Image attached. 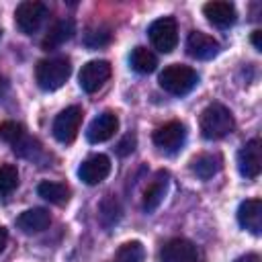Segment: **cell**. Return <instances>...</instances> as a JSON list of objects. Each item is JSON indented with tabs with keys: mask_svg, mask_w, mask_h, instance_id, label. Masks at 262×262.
I'll use <instances>...</instances> for the list:
<instances>
[{
	"mask_svg": "<svg viewBox=\"0 0 262 262\" xmlns=\"http://www.w3.org/2000/svg\"><path fill=\"white\" fill-rule=\"evenodd\" d=\"M190 168H192V172H194L199 178L209 180L211 176H215V174L221 170V158L215 156V154H201V156H196V158L192 160Z\"/></svg>",
	"mask_w": 262,
	"mask_h": 262,
	"instance_id": "ffe728a7",
	"label": "cell"
},
{
	"mask_svg": "<svg viewBox=\"0 0 262 262\" xmlns=\"http://www.w3.org/2000/svg\"><path fill=\"white\" fill-rule=\"evenodd\" d=\"M74 33H76L74 20H72V18H59V20H55V23L47 29V33H45V37H43V41H41V47H43L45 51L57 49V47H61L66 41H70V39L74 37Z\"/></svg>",
	"mask_w": 262,
	"mask_h": 262,
	"instance_id": "9a60e30c",
	"label": "cell"
},
{
	"mask_svg": "<svg viewBox=\"0 0 262 262\" xmlns=\"http://www.w3.org/2000/svg\"><path fill=\"white\" fill-rule=\"evenodd\" d=\"M82 119H84V111L82 106L78 104H72L68 108H63L55 121H53V135L57 141L61 143H72L80 131V125H82Z\"/></svg>",
	"mask_w": 262,
	"mask_h": 262,
	"instance_id": "8992f818",
	"label": "cell"
},
{
	"mask_svg": "<svg viewBox=\"0 0 262 262\" xmlns=\"http://www.w3.org/2000/svg\"><path fill=\"white\" fill-rule=\"evenodd\" d=\"M160 86L174 94V96H182V94H188L196 82H199V74L190 68V66H184V63H172V66H166L162 72H160V78H158Z\"/></svg>",
	"mask_w": 262,
	"mask_h": 262,
	"instance_id": "3957f363",
	"label": "cell"
},
{
	"mask_svg": "<svg viewBox=\"0 0 262 262\" xmlns=\"http://www.w3.org/2000/svg\"><path fill=\"white\" fill-rule=\"evenodd\" d=\"M237 221L250 233L260 235V231H262V201L260 199L244 201L237 209Z\"/></svg>",
	"mask_w": 262,
	"mask_h": 262,
	"instance_id": "2e32d148",
	"label": "cell"
},
{
	"mask_svg": "<svg viewBox=\"0 0 262 262\" xmlns=\"http://www.w3.org/2000/svg\"><path fill=\"white\" fill-rule=\"evenodd\" d=\"M49 223H51V215L43 207L29 209V211H25V213H20L16 217V227L23 233H39V231L47 229Z\"/></svg>",
	"mask_w": 262,
	"mask_h": 262,
	"instance_id": "e0dca14e",
	"label": "cell"
},
{
	"mask_svg": "<svg viewBox=\"0 0 262 262\" xmlns=\"http://www.w3.org/2000/svg\"><path fill=\"white\" fill-rule=\"evenodd\" d=\"M235 262H262V260H260V256H258V254L250 252V254H246V256H239Z\"/></svg>",
	"mask_w": 262,
	"mask_h": 262,
	"instance_id": "83f0119b",
	"label": "cell"
},
{
	"mask_svg": "<svg viewBox=\"0 0 262 262\" xmlns=\"http://www.w3.org/2000/svg\"><path fill=\"white\" fill-rule=\"evenodd\" d=\"M160 260L162 262H196V246L184 237H174L166 242L160 250Z\"/></svg>",
	"mask_w": 262,
	"mask_h": 262,
	"instance_id": "8fae6325",
	"label": "cell"
},
{
	"mask_svg": "<svg viewBox=\"0 0 262 262\" xmlns=\"http://www.w3.org/2000/svg\"><path fill=\"white\" fill-rule=\"evenodd\" d=\"M18 186V170L14 164H0V194L6 196Z\"/></svg>",
	"mask_w": 262,
	"mask_h": 262,
	"instance_id": "cb8c5ba5",
	"label": "cell"
},
{
	"mask_svg": "<svg viewBox=\"0 0 262 262\" xmlns=\"http://www.w3.org/2000/svg\"><path fill=\"white\" fill-rule=\"evenodd\" d=\"M147 35H149L151 45L158 51L170 53L178 43V25H176V20L172 16H162V18H156L149 25Z\"/></svg>",
	"mask_w": 262,
	"mask_h": 262,
	"instance_id": "5b68a950",
	"label": "cell"
},
{
	"mask_svg": "<svg viewBox=\"0 0 262 262\" xmlns=\"http://www.w3.org/2000/svg\"><path fill=\"white\" fill-rule=\"evenodd\" d=\"M37 192H39V196H43L45 201H49L51 205H57V207L68 205L70 194H72V190H70L68 184H63V182H51V180L39 182Z\"/></svg>",
	"mask_w": 262,
	"mask_h": 262,
	"instance_id": "d6986e66",
	"label": "cell"
},
{
	"mask_svg": "<svg viewBox=\"0 0 262 262\" xmlns=\"http://www.w3.org/2000/svg\"><path fill=\"white\" fill-rule=\"evenodd\" d=\"M6 242H8V231H6L4 227H0V252L4 250V246H6Z\"/></svg>",
	"mask_w": 262,
	"mask_h": 262,
	"instance_id": "f546056e",
	"label": "cell"
},
{
	"mask_svg": "<svg viewBox=\"0 0 262 262\" xmlns=\"http://www.w3.org/2000/svg\"><path fill=\"white\" fill-rule=\"evenodd\" d=\"M72 74V63L68 57H47L41 59L35 68V80L43 90H57L61 88Z\"/></svg>",
	"mask_w": 262,
	"mask_h": 262,
	"instance_id": "7a4b0ae2",
	"label": "cell"
},
{
	"mask_svg": "<svg viewBox=\"0 0 262 262\" xmlns=\"http://www.w3.org/2000/svg\"><path fill=\"white\" fill-rule=\"evenodd\" d=\"M6 90H8V82H6V78L0 74V96H2Z\"/></svg>",
	"mask_w": 262,
	"mask_h": 262,
	"instance_id": "4dcf8cb0",
	"label": "cell"
},
{
	"mask_svg": "<svg viewBox=\"0 0 262 262\" xmlns=\"http://www.w3.org/2000/svg\"><path fill=\"white\" fill-rule=\"evenodd\" d=\"M151 139L158 149H162L166 154H174L182 147V143L186 139V127L180 121H168L154 131Z\"/></svg>",
	"mask_w": 262,
	"mask_h": 262,
	"instance_id": "52a82bcc",
	"label": "cell"
},
{
	"mask_svg": "<svg viewBox=\"0 0 262 262\" xmlns=\"http://www.w3.org/2000/svg\"><path fill=\"white\" fill-rule=\"evenodd\" d=\"M111 29L106 25H94V27H88L86 33H84V43L92 49L96 47H102V45H108L111 43Z\"/></svg>",
	"mask_w": 262,
	"mask_h": 262,
	"instance_id": "603a6c76",
	"label": "cell"
},
{
	"mask_svg": "<svg viewBox=\"0 0 262 262\" xmlns=\"http://www.w3.org/2000/svg\"><path fill=\"white\" fill-rule=\"evenodd\" d=\"M143 260H145V248L141 246V242H125L115 254V262H143Z\"/></svg>",
	"mask_w": 262,
	"mask_h": 262,
	"instance_id": "7402d4cb",
	"label": "cell"
},
{
	"mask_svg": "<svg viewBox=\"0 0 262 262\" xmlns=\"http://www.w3.org/2000/svg\"><path fill=\"white\" fill-rule=\"evenodd\" d=\"M108 174H111V160L104 154H94V156L86 158L80 164V168H78L80 180L86 182V184H90V186L102 182Z\"/></svg>",
	"mask_w": 262,
	"mask_h": 262,
	"instance_id": "30bf717a",
	"label": "cell"
},
{
	"mask_svg": "<svg viewBox=\"0 0 262 262\" xmlns=\"http://www.w3.org/2000/svg\"><path fill=\"white\" fill-rule=\"evenodd\" d=\"M166 192H168V172L160 170V172L156 174V178L147 184L145 192H143V209H145L147 213L156 211V209L160 207V203L164 201Z\"/></svg>",
	"mask_w": 262,
	"mask_h": 262,
	"instance_id": "ac0fdd59",
	"label": "cell"
},
{
	"mask_svg": "<svg viewBox=\"0 0 262 262\" xmlns=\"http://www.w3.org/2000/svg\"><path fill=\"white\" fill-rule=\"evenodd\" d=\"M135 143H137L135 135H133V133H127V135L119 141V145H117V154H119V156H129V154L135 149Z\"/></svg>",
	"mask_w": 262,
	"mask_h": 262,
	"instance_id": "4316f807",
	"label": "cell"
},
{
	"mask_svg": "<svg viewBox=\"0 0 262 262\" xmlns=\"http://www.w3.org/2000/svg\"><path fill=\"white\" fill-rule=\"evenodd\" d=\"M108 78H111V63L104 61V59H92V61L84 63L80 74H78L80 86L88 94L100 90Z\"/></svg>",
	"mask_w": 262,
	"mask_h": 262,
	"instance_id": "ba28073f",
	"label": "cell"
},
{
	"mask_svg": "<svg viewBox=\"0 0 262 262\" xmlns=\"http://www.w3.org/2000/svg\"><path fill=\"white\" fill-rule=\"evenodd\" d=\"M49 10L43 2H37V0H25L16 6L14 10V23L18 27L20 33L25 35H33L41 29V25L45 23Z\"/></svg>",
	"mask_w": 262,
	"mask_h": 262,
	"instance_id": "277c9868",
	"label": "cell"
},
{
	"mask_svg": "<svg viewBox=\"0 0 262 262\" xmlns=\"http://www.w3.org/2000/svg\"><path fill=\"white\" fill-rule=\"evenodd\" d=\"M119 129V117L117 113L113 111H104L102 115H98L90 125H88V131H86V137L90 143H102V141H108Z\"/></svg>",
	"mask_w": 262,
	"mask_h": 262,
	"instance_id": "7c38bea8",
	"label": "cell"
},
{
	"mask_svg": "<svg viewBox=\"0 0 262 262\" xmlns=\"http://www.w3.org/2000/svg\"><path fill=\"white\" fill-rule=\"evenodd\" d=\"M199 127H201L203 137L221 139V137H225V135H229L233 131L235 121H233V115H231V111L227 106H223L219 102H213L201 113Z\"/></svg>",
	"mask_w": 262,
	"mask_h": 262,
	"instance_id": "6da1fadb",
	"label": "cell"
},
{
	"mask_svg": "<svg viewBox=\"0 0 262 262\" xmlns=\"http://www.w3.org/2000/svg\"><path fill=\"white\" fill-rule=\"evenodd\" d=\"M252 43H254V47L260 51L262 49V31H254L252 33Z\"/></svg>",
	"mask_w": 262,
	"mask_h": 262,
	"instance_id": "f1b7e54d",
	"label": "cell"
},
{
	"mask_svg": "<svg viewBox=\"0 0 262 262\" xmlns=\"http://www.w3.org/2000/svg\"><path fill=\"white\" fill-rule=\"evenodd\" d=\"M203 14L207 16V20L219 29H225L229 25L235 23L237 18V12H235V6L231 2H225V0H213V2H207L203 6Z\"/></svg>",
	"mask_w": 262,
	"mask_h": 262,
	"instance_id": "5bb4252c",
	"label": "cell"
},
{
	"mask_svg": "<svg viewBox=\"0 0 262 262\" xmlns=\"http://www.w3.org/2000/svg\"><path fill=\"white\" fill-rule=\"evenodd\" d=\"M219 41L203 31H192L186 39V51L196 59H213L219 53Z\"/></svg>",
	"mask_w": 262,
	"mask_h": 262,
	"instance_id": "4fadbf2b",
	"label": "cell"
},
{
	"mask_svg": "<svg viewBox=\"0 0 262 262\" xmlns=\"http://www.w3.org/2000/svg\"><path fill=\"white\" fill-rule=\"evenodd\" d=\"M121 219V207H119V201L113 196V194H106V199L100 203V221L108 227L113 223H117Z\"/></svg>",
	"mask_w": 262,
	"mask_h": 262,
	"instance_id": "d4e9b609",
	"label": "cell"
},
{
	"mask_svg": "<svg viewBox=\"0 0 262 262\" xmlns=\"http://www.w3.org/2000/svg\"><path fill=\"white\" fill-rule=\"evenodd\" d=\"M25 137V127L16 121H2L0 123V139L6 143H16Z\"/></svg>",
	"mask_w": 262,
	"mask_h": 262,
	"instance_id": "484cf974",
	"label": "cell"
},
{
	"mask_svg": "<svg viewBox=\"0 0 262 262\" xmlns=\"http://www.w3.org/2000/svg\"><path fill=\"white\" fill-rule=\"evenodd\" d=\"M0 37H2V31H0Z\"/></svg>",
	"mask_w": 262,
	"mask_h": 262,
	"instance_id": "1f68e13d",
	"label": "cell"
},
{
	"mask_svg": "<svg viewBox=\"0 0 262 262\" xmlns=\"http://www.w3.org/2000/svg\"><path fill=\"white\" fill-rule=\"evenodd\" d=\"M129 63L131 68L137 72V74H151L156 68H158V57L147 49V47H135L131 51V57H129Z\"/></svg>",
	"mask_w": 262,
	"mask_h": 262,
	"instance_id": "44dd1931",
	"label": "cell"
},
{
	"mask_svg": "<svg viewBox=\"0 0 262 262\" xmlns=\"http://www.w3.org/2000/svg\"><path fill=\"white\" fill-rule=\"evenodd\" d=\"M237 168H239L242 176H246V178H256L260 174V170H262V147H260L258 137L250 139L237 151Z\"/></svg>",
	"mask_w": 262,
	"mask_h": 262,
	"instance_id": "9c48e42d",
	"label": "cell"
}]
</instances>
